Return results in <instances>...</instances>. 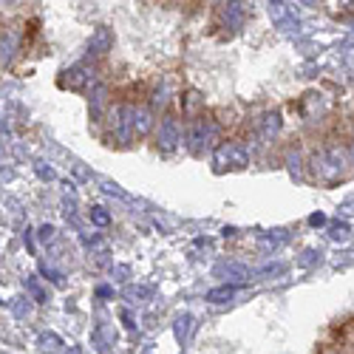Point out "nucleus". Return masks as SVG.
<instances>
[{"label":"nucleus","mask_w":354,"mask_h":354,"mask_svg":"<svg viewBox=\"0 0 354 354\" xmlns=\"http://www.w3.org/2000/svg\"><path fill=\"white\" fill-rule=\"evenodd\" d=\"M230 295H232V289H230V286H224V289H213V292L207 295V298H210V301H221V298H230Z\"/></svg>","instance_id":"nucleus-1"}]
</instances>
